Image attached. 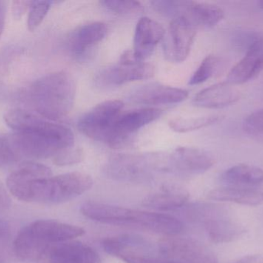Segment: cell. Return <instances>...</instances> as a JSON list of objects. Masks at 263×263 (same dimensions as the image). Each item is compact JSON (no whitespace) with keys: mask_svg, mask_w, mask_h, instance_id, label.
<instances>
[{"mask_svg":"<svg viewBox=\"0 0 263 263\" xmlns=\"http://www.w3.org/2000/svg\"><path fill=\"white\" fill-rule=\"evenodd\" d=\"M214 162L213 157L203 150L180 147L165 154V172L183 176H199L210 170Z\"/></svg>","mask_w":263,"mask_h":263,"instance_id":"cell-11","label":"cell"},{"mask_svg":"<svg viewBox=\"0 0 263 263\" xmlns=\"http://www.w3.org/2000/svg\"><path fill=\"white\" fill-rule=\"evenodd\" d=\"M9 233V225L6 221L0 219V239L6 237Z\"/></svg>","mask_w":263,"mask_h":263,"instance_id":"cell-38","label":"cell"},{"mask_svg":"<svg viewBox=\"0 0 263 263\" xmlns=\"http://www.w3.org/2000/svg\"><path fill=\"white\" fill-rule=\"evenodd\" d=\"M4 120L14 131L7 136L16 162L24 159H55L74 147L71 129L29 111L11 110L5 114Z\"/></svg>","mask_w":263,"mask_h":263,"instance_id":"cell-1","label":"cell"},{"mask_svg":"<svg viewBox=\"0 0 263 263\" xmlns=\"http://www.w3.org/2000/svg\"><path fill=\"white\" fill-rule=\"evenodd\" d=\"M123 107L124 103L120 100L100 103L80 117L77 124L79 131L92 140L108 145Z\"/></svg>","mask_w":263,"mask_h":263,"instance_id":"cell-8","label":"cell"},{"mask_svg":"<svg viewBox=\"0 0 263 263\" xmlns=\"http://www.w3.org/2000/svg\"><path fill=\"white\" fill-rule=\"evenodd\" d=\"M155 74V67L150 63L139 61L132 51L125 52L117 64L100 71L96 77L97 85L102 87L121 86L129 82L147 80Z\"/></svg>","mask_w":263,"mask_h":263,"instance_id":"cell-9","label":"cell"},{"mask_svg":"<svg viewBox=\"0 0 263 263\" xmlns=\"http://www.w3.org/2000/svg\"><path fill=\"white\" fill-rule=\"evenodd\" d=\"M6 3L0 0V37L3 34L5 28V22H6Z\"/></svg>","mask_w":263,"mask_h":263,"instance_id":"cell-36","label":"cell"},{"mask_svg":"<svg viewBox=\"0 0 263 263\" xmlns=\"http://www.w3.org/2000/svg\"><path fill=\"white\" fill-rule=\"evenodd\" d=\"M222 61L217 56L210 55L205 57L190 79L189 84L198 85L208 80L217 74L222 66Z\"/></svg>","mask_w":263,"mask_h":263,"instance_id":"cell-27","label":"cell"},{"mask_svg":"<svg viewBox=\"0 0 263 263\" xmlns=\"http://www.w3.org/2000/svg\"><path fill=\"white\" fill-rule=\"evenodd\" d=\"M190 197L186 188L177 184L166 183L150 193L142 205L159 211H170L183 206Z\"/></svg>","mask_w":263,"mask_h":263,"instance_id":"cell-20","label":"cell"},{"mask_svg":"<svg viewBox=\"0 0 263 263\" xmlns=\"http://www.w3.org/2000/svg\"><path fill=\"white\" fill-rule=\"evenodd\" d=\"M83 159V150L72 148L54 159V163L60 166L74 165L82 162Z\"/></svg>","mask_w":263,"mask_h":263,"instance_id":"cell-33","label":"cell"},{"mask_svg":"<svg viewBox=\"0 0 263 263\" xmlns=\"http://www.w3.org/2000/svg\"><path fill=\"white\" fill-rule=\"evenodd\" d=\"M222 117L219 115L204 116L190 118H175L168 122L170 128L178 133H186L206 128L220 121Z\"/></svg>","mask_w":263,"mask_h":263,"instance_id":"cell-26","label":"cell"},{"mask_svg":"<svg viewBox=\"0 0 263 263\" xmlns=\"http://www.w3.org/2000/svg\"><path fill=\"white\" fill-rule=\"evenodd\" d=\"M0 263H3V259L1 256H0Z\"/></svg>","mask_w":263,"mask_h":263,"instance_id":"cell-40","label":"cell"},{"mask_svg":"<svg viewBox=\"0 0 263 263\" xmlns=\"http://www.w3.org/2000/svg\"><path fill=\"white\" fill-rule=\"evenodd\" d=\"M233 263H263V255L253 254L243 256Z\"/></svg>","mask_w":263,"mask_h":263,"instance_id":"cell-35","label":"cell"},{"mask_svg":"<svg viewBox=\"0 0 263 263\" xmlns=\"http://www.w3.org/2000/svg\"><path fill=\"white\" fill-rule=\"evenodd\" d=\"M52 2L33 1L29 9L27 26L29 31L32 32L38 28L47 15L51 7Z\"/></svg>","mask_w":263,"mask_h":263,"instance_id":"cell-31","label":"cell"},{"mask_svg":"<svg viewBox=\"0 0 263 263\" xmlns=\"http://www.w3.org/2000/svg\"><path fill=\"white\" fill-rule=\"evenodd\" d=\"M52 176L49 167L35 162H23L8 176L6 185L9 192L18 200L26 202L29 185L36 179Z\"/></svg>","mask_w":263,"mask_h":263,"instance_id":"cell-15","label":"cell"},{"mask_svg":"<svg viewBox=\"0 0 263 263\" xmlns=\"http://www.w3.org/2000/svg\"><path fill=\"white\" fill-rule=\"evenodd\" d=\"M161 256L175 263H219L206 246L190 238L170 237L159 243Z\"/></svg>","mask_w":263,"mask_h":263,"instance_id":"cell-10","label":"cell"},{"mask_svg":"<svg viewBox=\"0 0 263 263\" xmlns=\"http://www.w3.org/2000/svg\"><path fill=\"white\" fill-rule=\"evenodd\" d=\"M103 172L118 182H147L156 173L165 172V154H116L108 159Z\"/></svg>","mask_w":263,"mask_h":263,"instance_id":"cell-6","label":"cell"},{"mask_svg":"<svg viewBox=\"0 0 263 263\" xmlns=\"http://www.w3.org/2000/svg\"><path fill=\"white\" fill-rule=\"evenodd\" d=\"M240 98V92L235 85L228 82L216 83L198 93L193 104L206 109H221L230 106Z\"/></svg>","mask_w":263,"mask_h":263,"instance_id":"cell-19","label":"cell"},{"mask_svg":"<svg viewBox=\"0 0 263 263\" xmlns=\"http://www.w3.org/2000/svg\"><path fill=\"white\" fill-rule=\"evenodd\" d=\"M224 15V11L217 5L187 1L182 16L187 19L198 29L214 27L223 20Z\"/></svg>","mask_w":263,"mask_h":263,"instance_id":"cell-22","label":"cell"},{"mask_svg":"<svg viewBox=\"0 0 263 263\" xmlns=\"http://www.w3.org/2000/svg\"><path fill=\"white\" fill-rule=\"evenodd\" d=\"M80 209L88 219L109 225L137 226L167 236H176L183 230V224L179 219L155 212L97 202H85Z\"/></svg>","mask_w":263,"mask_h":263,"instance_id":"cell-3","label":"cell"},{"mask_svg":"<svg viewBox=\"0 0 263 263\" xmlns=\"http://www.w3.org/2000/svg\"><path fill=\"white\" fill-rule=\"evenodd\" d=\"M211 200L234 202L243 205L257 206L263 203V192L250 188L226 186L212 190L207 195Z\"/></svg>","mask_w":263,"mask_h":263,"instance_id":"cell-23","label":"cell"},{"mask_svg":"<svg viewBox=\"0 0 263 263\" xmlns=\"http://www.w3.org/2000/svg\"><path fill=\"white\" fill-rule=\"evenodd\" d=\"M108 33V26L102 22L87 23L77 28L71 33L68 46L76 57H82L89 49L98 44Z\"/></svg>","mask_w":263,"mask_h":263,"instance_id":"cell-21","label":"cell"},{"mask_svg":"<svg viewBox=\"0 0 263 263\" xmlns=\"http://www.w3.org/2000/svg\"><path fill=\"white\" fill-rule=\"evenodd\" d=\"M220 180L227 186L249 188L259 185L263 182V171L253 165L240 164L226 170Z\"/></svg>","mask_w":263,"mask_h":263,"instance_id":"cell-24","label":"cell"},{"mask_svg":"<svg viewBox=\"0 0 263 263\" xmlns=\"http://www.w3.org/2000/svg\"><path fill=\"white\" fill-rule=\"evenodd\" d=\"M32 1L12 2V10L15 20H20L23 17L28 9H30Z\"/></svg>","mask_w":263,"mask_h":263,"instance_id":"cell-34","label":"cell"},{"mask_svg":"<svg viewBox=\"0 0 263 263\" xmlns=\"http://www.w3.org/2000/svg\"><path fill=\"white\" fill-rule=\"evenodd\" d=\"M100 4L114 14L124 17L136 16L144 9L143 6L137 1L106 0L100 2Z\"/></svg>","mask_w":263,"mask_h":263,"instance_id":"cell-28","label":"cell"},{"mask_svg":"<svg viewBox=\"0 0 263 263\" xmlns=\"http://www.w3.org/2000/svg\"><path fill=\"white\" fill-rule=\"evenodd\" d=\"M263 71V37L256 39L249 46L245 57L229 73L226 81L231 84H243Z\"/></svg>","mask_w":263,"mask_h":263,"instance_id":"cell-17","label":"cell"},{"mask_svg":"<svg viewBox=\"0 0 263 263\" xmlns=\"http://www.w3.org/2000/svg\"><path fill=\"white\" fill-rule=\"evenodd\" d=\"M145 248L146 247L126 250L118 253L115 257L119 258L126 263H175L165 259L163 256H161V257H158V256L145 254L143 252L139 251L141 249Z\"/></svg>","mask_w":263,"mask_h":263,"instance_id":"cell-29","label":"cell"},{"mask_svg":"<svg viewBox=\"0 0 263 263\" xmlns=\"http://www.w3.org/2000/svg\"><path fill=\"white\" fill-rule=\"evenodd\" d=\"M197 29L185 17L173 19L164 40L165 58L173 63H182L191 51Z\"/></svg>","mask_w":263,"mask_h":263,"instance_id":"cell-12","label":"cell"},{"mask_svg":"<svg viewBox=\"0 0 263 263\" xmlns=\"http://www.w3.org/2000/svg\"><path fill=\"white\" fill-rule=\"evenodd\" d=\"M92 178L81 172L36 179L29 185L26 202L54 205L72 200L90 189Z\"/></svg>","mask_w":263,"mask_h":263,"instance_id":"cell-5","label":"cell"},{"mask_svg":"<svg viewBox=\"0 0 263 263\" xmlns=\"http://www.w3.org/2000/svg\"><path fill=\"white\" fill-rule=\"evenodd\" d=\"M189 97V92L180 88L161 83H149L131 93L129 100L145 105L173 104L180 103Z\"/></svg>","mask_w":263,"mask_h":263,"instance_id":"cell-16","label":"cell"},{"mask_svg":"<svg viewBox=\"0 0 263 263\" xmlns=\"http://www.w3.org/2000/svg\"><path fill=\"white\" fill-rule=\"evenodd\" d=\"M0 134H1V133H0Z\"/></svg>","mask_w":263,"mask_h":263,"instance_id":"cell-41","label":"cell"},{"mask_svg":"<svg viewBox=\"0 0 263 263\" xmlns=\"http://www.w3.org/2000/svg\"><path fill=\"white\" fill-rule=\"evenodd\" d=\"M243 128L249 134L263 137V109L248 116L244 120Z\"/></svg>","mask_w":263,"mask_h":263,"instance_id":"cell-32","label":"cell"},{"mask_svg":"<svg viewBox=\"0 0 263 263\" xmlns=\"http://www.w3.org/2000/svg\"><path fill=\"white\" fill-rule=\"evenodd\" d=\"M162 114V110L153 108L123 111L116 122L108 145L112 148L122 146L139 130L159 119Z\"/></svg>","mask_w":263,"mask_h":263,"instance_id":"cell-13","label":"cell"},{"mask_svg":"<svg viewBox=\"0 0 263 263\" xmlns=\"http://www.w3.org/2000/svg\"><path fill=\"white\" fill-rule=\"evenodd\" d=\"M185 217L205 230L213 243H227L237 240L246 233L243 226L225 216L220 208L208 204H193L185 210Z\"/></svg>","mask_w":263,"mask_h":263,"instance_id":"cell-7","label":"cell"},{"mask_svg":"<svg viewBox=\"0 0 263 263\" xmlns=\"http://www.w3.org/2000/svg\"><path fill=\"white\" fill-rule=\"evenodd\" d=\"M38 263H99L97 252L86 244L78 241H67L48 247Z\"/></svg>","mask_w":263,"mask_h":263,"instance_id":"cell-14","label":"cell"},{"mask_svg":"<svg viewBox=\"0 0 263 263\" xmlns=\"http://www.w3.org/2000/svg\"><path fill=\"white\" fill-rule=\"evenodd\" d=\"M165 30L158 22L143 17L136 25L133 45V57L144 61L154 52L158 43L165 37Z\"/></svg>","mask_w":263,"mask_h":263,"instance_id":"cell-18","label":"cell"},{"mask_svg":"<svg viewBox=\"0 0 263 263\" xmlns=\"http://www.w3.org/2000/svg\"><path fill=\"white\" fill-rule=\"evenodd\" d=\"M102 246L108 254L115 256L124 250L147 247L148 243L145 239L137 235L123 234L106 238L102 242Z\"/></svg>","mask_w":263,"mask_h":263,"instance_id":"cell-25","label":"cell"},{"mask_svg":"<svg viewBox=\"0 0 263 263\" xmlns=\"http://www.w3.org/2000/svg\"><path fill=\"white\" fill-rule=\"evenodd\" d=\"M75 80L65 71L51 73L28 86L23 98L29 108L47 120H58L71 112L76 99Z\"/></svg>","mask_w":263,"mask_h":263,"instance_id":"cell-2","label":"cell"},{"mask_svg":"<svg viewBox=\"0 0 263 263\" xmlns=\"http://www.w3.org/2000/svg\"><path fill=\"white\" fill-rule=\"evenodd\" d=\"M186 3L187 1L161 0V1H152L150 4L158 13L161 14L163 16L176 19L183 15Z\"/></svg>","mask_w":263,"mask_h":263,"instance_id":"cell-30","label":"cell"},{"mask_svg":"<svg viewBox=\"0 0 263 263\" xmlns=\"http://www.w3.org/2000/svg\"><path fill=\"white\" fill-rule=\"evenodd\" d=\"M81 227L52 219H40L25 226L13 243L15 256L23 261H38L54 244L71 241L84 234Z\"/></svg>","mask_w":263,"mask_h":263,"instance_id":"cell-4","label":"cell"},{"mask_svg":"<svg viewBox=\"0 0 263 263\" xmlns=\"http://www.w3.org/2000/svg\"><path fill=\"white\" fill-rule=\"evenodd\" d=\"M11 205V200L6 191L0 187V209L9 208Z\"/></svg>","mask_w":263,"mask_h":263,"instance_id":"cell-37","label":"cell"},{"mask_svg":"<svg viewBox=\"0 0 263 263\" xmlns=\"http://www.w3.org/2000/svg\"><path fill=\"white\" fill-rule=\"evenodd\" d=\"M259 6H260V7L262 8V9H263V0H262V1L259 2Z\"/></svg>","mask_w":263,"mask_h":263,"instance_id":"cell-39","label":"cell"}]
</instances>
